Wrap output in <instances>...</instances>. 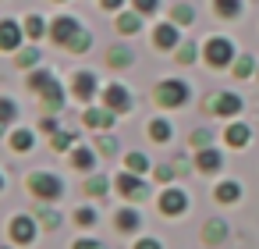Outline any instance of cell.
Listing matches in <instances>:
<instances>
[{"label": "cell", "mask_w": 259, "mask_h": 249, "mask_svg": "<svg viewBox=\"0 0 259 249\" xmlns=\"http://www.w3.org/2000/svg\"><path fill=\"white\" fill-rule=\"evenodd\" d=\"M103 8H121V0H103Z\"/></svg>", "instance_id": "obj_45"}, {"label": "cell", "mask_w": 259, "mask_h": 249, "mask_svg": "<svg viewBox=\"0 0 259 249\" xmlns=\"http://www.w3.org/2000/svg\"><path fill=\"white\" fill-rule=\"evenodd\" d=\"M135 249H163V245H160V238H139Z\"/></svg>", "instance_id": "obj_43"}, {"label": "cell", "mask_w": 259, "mask_h": 249, "mask_svg": "<svg viewBox=\"0 0 259 249\" xmlns=\"http://www.w3.org/2000/svg\"><path fill=\"white\" fill-rule=\"evenodd\" d=\"M231 61H234L231 40H227V36H213V40L206 43V64H209V68H227Z\"/></svg>", "instance_id": "obj_2"}, {"label": "cell", "mask_w": 259, "mask_h": 249, "mask_svg": "<svg viewBox=\"0 0 259 249\" xmlns=\"http://www.w3.org/2000/svg\"><path fill=\"white\" fill-rule=\"evenodd\" d=\"M68 143H71V132H57V135H54V146H57V150H68Z\"/></svg>", "instance_id": "obj_41"}, {"label": "cell", "mask_w": 259, "mask_h": 249, "mask_svg": "<svg viewBox=\"0 0 259 249\" xmlns=\"http://www.w3.org/2000/svg\"><path fill=\"white\" fill-rule=\"evenodd\" d=\"M185 210H188V196H185L181 189H163V192H160V214L181 217Z\"/></svg>", "instance_id": "obj_4"}, {"label": "cell", "mask_w": 259, "mask_h": 249, "mask_svg": "<svg viewBox=\"0 0 259 249\" xmlns=\"http://www.w3.org/2000/svg\"><path fill=\"white\" fill-rule=\"evenodd\" d=\"M114 182H117V189H121V192H124L128 199H135V203L149 196V185H146V182H142L139 174H132V171H124V174H117Z\"/></svg>", "instance_id": "obj_6"}, {"label": "cell", "mask_w": 259, "mask_h": 249, "mask_svg": "<svg viewBox=\"0 0 259 249\" xmlns=\"http://www.w3.org/2000/svg\"><path fill=\"white\" fill-rule=\"evenodd\" d=\"M142 224V217H139V210H132V206H124V210H117V228L121 231H135Z\"/></svg>", "instance_id": "obj_18"}, {"label": "cell", "mask_w": 259, "mask_h": 249, "mask_svg": "<svg viewBox=\"0 0 259 249\" xmlns=\"http://www.w3.org/2000/svg\"><path fill=\"white\" fill-rule=\"evenodd\" d=\"M96 150H100V157H110V153H114V150H117V143H114V139H110V135H103V139H100V143H96Z\"/></svg>", "instance_id": "obj_34"}, {"label": "cell", "mask_w": 259, "mask_h": 249, "mask_svg": "<svg viewBox=\"0 0 259 249\" xmlns=\"http://www.w3.org/2000/svg\"><path fill=\"white\" fill-rule=\"evenodd\" d=\"M47 82H54V79H50V72H36V75L29 79V86H32V89H43Z\"/></svg>", "instance_id": "obj_38"}, {"label": "cell", "mask_w": 259, "mask_h": 249, "mask_svg": "<svg viewBox=\"0 0 259 249\" xmlns=\"http://www.w3.org/2000/svg\"><path fill=\"white\" fill-rule=\"evenodd\" d=\"M195 57H199V50H195L192 43H185V47H178V61H181V64H192Z\"/></svg>", "instance_id": "obj_31"}, {"label": "cell", "mask_w": 259, "mask_h": 249, "mask_svg": "<svg viewBox=\"0 0 259 249\" xmlns=\"http://www.w3.org/2000/svg\"><path fill=\"white\" fill-rule=\"evenodd\" d=\"M11 242H15V245H32V242H36V221L25 217V214L11 217Z\"/></svg>", "instance_id": "obj_5"}, {"label": "cell", "mask_w": 259, "mask_h": 249, "mask_svg": "<svg viewBox=\"0 0 259 249\" xmlns=\"http://www.w3.org/2000/svg\"><path fill=\"white\" fill-rule=\"evenodd\" d=\"M209 111H213V114H220V118H231V114H238V111H241V96H234V93H220V96L209 103Z\"/></svg>", "instance_id": "obj_8"}, {"label": "cell", "mask_w": 259, "mask_h": 249, "mask_svg": "<svg viewBox=\"0 0 259 249\" xmlns=\"http://www.w3.org/2000/svg\"><path fill=\"white\" fill-rule=\"evenodd\" d=\"M224 139H227V146H245L252 139V132H248V125H231Z\"/></svg>", "instance_id": "obj_19"}, {"label": "cell", "mask_w": 259, "mask_h": 249, "mask_svg": "<svg viewBox=\"0 0 259 249\" xmlns=\"http://www.w3.org/2000/svg\"><path fill=\"white\" fill-rule=\"evenodd\" d=\"M75 221H78L82 228H93V224H96V210H93V206H78V210H75Z\"/></svg>", "instance_id": "obj_28"}, {"label": "cell", "mask_w": 259, "mask_h": 249, "mask_svg": "<svg viewBox=\"0 0 259 249\" xmlns=\"http://www.w3.org/2000/svg\"><path fill=\"white\" fill-rule=\"evenodd\" d=\"M15 118V103L11 100H0V125H8Z\"/></svg>", "instance_id": "obj_35"}, {"label": "cell", "mask_w": 259, "mask_h": 249, "mask_svg": "<svg viewBox=\"0 0 259 249\" xmlns=\"http://www.w3.org/2000/svg\"><path fill=\"white\" fill-rule=\"evenodd\" d=\"M132 61H135V54H132L124 43H117V47L107 50V64H110V68H132Z\"/></svg>", "instance_id": "obj_14"}, {"label": "cell", "mask_w": 259, "mask_h": 249, "mask_svg": "<svg viewBox=\"0 0 259 249\" xmlns=\"http://www.w3.org/2000/svg\"><path fill=\"white\" fill-rule=\"evenodd\" d=\"M202 235H206V242H220V238L227 235V228H224L220 221H209V224L202 228Z\"/></svg>", "instance_id": "obj_26"}, {"label": "cell", "mask_w": 259, "mask_h": 249, "mask_svg": "<svg viewBox=\"0 0 259 249\" xmlns=\"http://www.w3.org/2000/svg\"><path fill=\"white\" fill-rule=\"evenodd\" d=\"M93 160H96V157H93V150H82V146H78V150L71 153V164H75L78 171H89V167H93Z\"/></svg>", "instance_id": "obj_20"}, {"label": "cell", "mask_w": 259, "mask_h": 249, "mask_svg": "<svg viewBox=\"0 0 259 249\" xmlns=\"http://www.w3.org/2000/svg\"><path fill=\"white\" fill-rule=\"evenodd\" d=\"M217 11H220L224 18H234V15L241 11V0H217Z\"/></svg>", "instance_id": "obj_29"}, {"label": "cell", "mask_w": 259, "mask_h": 249, "mask_svg": "<svg viewBox=\"0 0 259 249\" xmlns=\"http://www.w3.org/2000/svg\"><path fill=\"white\" fill-rule=\"evenodd\" d=\"M107 189H110V182L100 178V174H93V178L85 182V192H89V196H107Z\"/></svg>", "instance_id": "obj_23"}, {"label": "cell", "mask_w": 259, "mask_h": 249, "mask_svg": "<svg viewBox=\"0 0 259 249\" xmlns=\"http://www.w3.org/2000/svg\"><path fill=\"white\" fill-rule=\"evenodd\" d=\"M139 25H142V22H139V15H132V11H124V15L117 18V29H121V32H139Z\"/></svg>", "instance_id": "obj_24"}, {"label": "cell", "mask_w": 259, "mask_h": 249, "mask_svg": "<svg viewBox=\"0 0 259 249\" xmlns=\"http://www.w3.org/2000/svg\"><path fill=\"white\" fill-rule=\"evenodd\" d=\"M39 221H43L47 228H57V224H61V214L50 210V206H39Z\"/></svg>", "instance_id": "obj_30"}, {"label": "cell", "mask_w": 259, "mask_h": 249, "mask_svg": "<svg viewBox=\"0 0 259 249\" xmlns=\"http://www.w3.org/2000/svg\"><path fill=\"white\" fill-rule=\"evenodd\" d=\"M50 36H54L57 43H71V40L78 36V25H75V18H57V22H54V29H50Z\"/></svg>", "instance_id": "obj_11"}, {"label": "cell", "mask_w": 259, "mask_h": 249, "mask_svg": "<svg viewBox=\"0 0 259 249\" xmlns=\"http://www.w3.org/2000/svg\"><path fill=\"white\" fill-rule=\"evenodd\" d=\"M43 103H47L50 111H61L64 93H61V86H57V82H47V86H43Z\"/></svg>", "instance_id": "obj_17"}, {"label": "cell", "mask_w": 259, "mask_h": 249, "mask_svg": "<svg viewBox=\"0 0 259 249\" xmlns=\"http://www.w3.org/2000/svg\"><path fill=\"white\" fill-rule=\"evenodd\" d=\"M29 192L39 196V199H57V196L64 192V185H61V178L50 174V171H32V174H29Z\"/></svg>", "instance_id": "obj_1"}, {"label": "cell", "mask_w": 259, "mask_h": 249, "mask_svg": "<svg viewBox=\"0 0 259 249\" xmlns=\"http://www.w3.org/2000/svg\"><path fill=\"white\" fill-rule=\"evenodd\" d=\"M71 93H75L78 100H93V93H96V79H93L89 72H75V79H71Z\"/></svg>", "instance_id": "obj_9"}, {"label": "cell", "mask_w": 259, "mask_h": 249, "mask_svg": "<svg viewBox=\"0 0 259 249\" xmlns=\"http://www.w3.org/2000/svg\"><path fill=\"white\" fill-rule=\"evenodd\" d=\"M68 47H71L75 54H85V50H89V36H85V32H78V36H75V40H71Z\"/></svg>", "instance_id": "obj_33"}, {"label": "cell", "mask_w": 259, "mask_h": 249, "mask_svg": "<svg viewBox=\"0 0 259 249\" xmlns=\"http://www.w3.org/2000/svg\"><path fill=\"white\" fill-rule=\"evenodd\" d=\"M25 32H29L32 40H36V36H43V18H36V15H32V18L25 22Z\"/></svg>", "instance_id": "obj_32"}, {"label": "cell", "mask_w": 259, "mask_h": 249, "mask_svg": "<svg viewBox=\"0 0 259 249\" xmlns=\"http://www.w3.org/2000/svg\"><path fill=\"white\" fill-rule=\"evenodd\" d=\"M36 61H39L36 50H22V54H18V68H29V64H36Z\"/></svg>", "instance_id": "obj_37"}, {"label": "cell", "mask_w": 259, "mask_h": 249, "mask_svg": "<svg viewBox=\"0 0 259 249\" xmlns=\"http://www.w3.org/2000/svg\"><path fill=\"white\" fill-rule=\"evenodd\" d=\"M11 146H15V150H32V132H29V128H18V132L11 135Z\"/></svg>", "instance_id": "obj_25"}, {"label": "cell", "mask_w": 259, "mask_h": 249, "mask_svg": "<svg viewBox=\"0 0 259 249\" xmlns=\"http://www.w3.org/2000/svg\"><path fill=\"white\" fill-rule=\"evenodd\" d=\"M156 178H160V182H170V178H174V171H170L167 164H160V167H156Z\"/></svg>", "instance_id": "obj_44"}, {"label": "cell", "mask_w": 259, "mask_h": 249, "mask_svg": "<svg viewBox=\"0 0 259 249\" xmlns=\"http://www.w3.org/2000/svg\"><path fill=\"white\" fill-rule=\"evenodd\" d=\"M85 125L89 128H110L114 125V111H85Z\"/></svg>", "instance_id": "obj_15"}, {"label": "cell", "mask_w": 259, "mask_h": 249, "mask_svg": "<svg viewBox=\"0 0 259 249\" xmlns=\"http://www.w3.org/2000/svg\"><path fill=\"white\" fill-rule=\"evenodd\" d=\"M71 249H103V242H96V238H78Z\"/></svg>", "instance_id": "obj_40"}, {"label": "cell", "mask_w": 259, "mask_h": 249, "mask_svg": "<svg viewBox=\"0 0 259 249\" xmlns=\"http://www.w3.org/2000/svg\"><path fill=\"white\" fill-rule=\"evenodd\" d=\"M124 164H128V171H132V174H142V171H149V160H146V153H128V157H124Z\"/></svg>", "instance_id": "obj_21"}, {"label": "cell", "mask_w": 259, "mask_h": 249, "mask_svg": "<svg viewBox=\"0 0 259 249\" xmlns=\"http://www.w3.org/2000/svg\"><path fill=\"white\" fill-rule=\"evenodd\" d=\"M103 107L114 111V114L132 111V96H128V89H124V86H107V93H103Z\"/></svg>", "instance_id": "obj_7"}, {"label": "cell", "mask_w": 259, "mask_h": 249, "mask_svg": "<svg viewBox=\"0 0 259 249\" xmlns=\"http://www.w3.org/2000/svg\"><path fill=\"white\" fill-rule=\"evenodd\" d=\"M174 22H178V25H188V22H192V8H185V4L174 8Z\"/></svg>", "instance_id": "obj_36"}, {"label": "cell", "mask_w": 259, "mask_h": 249, "mask_svg": "<svg viewBox=\"0 0 259 249\" xmlns=\"http://www.w3.org/2000/svg\"><path fill=\"white\" fill-rule=\"evenodd\" d=\"M22 43V29L15 22H0V50H15Z\"/></svg>", "instance_id": "obj_12"}, {"label": "cell", "mask_w": 259, "mask_h": 249, "mask_svg": "<svg viewBox=\"0 0 259 249\" xmlns=\"http://www.w3.org/2000/svg\"><path fill=\"white\" fill-rule=\"evenodd\" d=\"M153 43H156V50H174L178 47V29L174 25H156Z\"/></svg>", "instance_id": "obj_13"}, {"label": "cell", "mask_w": 259, "mask_h": 249, "mask_svg": "<svg viewBox=\"0 0 259 249\" xmlns=\"http://www.w3.org/2000/svg\"><path fill=\"white\" fill-rule=\"evenodd\" d=\"M132 4L142 11V15H149V11H156V0H132Z\"/></svg>", "instance_id": "obj_42"}, {"label": "cell", "mask_w": 259, "mask_h": 249, "mask_svg": "<svg viewBox=\"0 0 259 249\" xmlns=\"http://www.w3.org/2000/svg\"><path fill=\"white\" fill-rule=\"evenodd\" d=\"M149 135L156 143H167L170 139V121H149Z\"/></svg>", "instance_id": "obj_22"}, {"label": "cell", "mask_w": 259, "mask_h": 249, "mask_svg": "<svg viewBox=\"0 0 259 249\" xmlns=\"http://www.w3.org/2000/svg\"><path fill=\"white\" fill-rule=\"evenodd\" d=\"M195 167H199V171H206V174H213V171H220V167H224V157H220L217 150H209V146H206V150H199V153H195Z\"/></svg>", "instance_id": "obj_10"}, {"label": "cell", "mask_w": 259, "mask_h": 249, "mask_svg": "<svg viewBox=\"0 0 259 249\" xmlns=\"http://www.w3.org/2000/svg\"><path fill=\"white\" fill-rule=\"evenodd\" d=\"M206 143H209V128H199V132H192V146L206 150Z\"/></svg>", "instance_id": "obj_39"}, {"label": "cell", "mask_w": 259, "mask_h": 249, "mask_svg": "<svg viewBox=\"0 0 259 249\" xmlns=\"http://www.w3.org/2000/svg\"><path fill=\"white\" fill-rule=\"evenodd\" d=\"M213 196H217V203H234V199H241V185L238 182H220Z\"/></svg>", "instance_id": "obj_16"}, {"label": "cell", "mask_w": 259, "mask_h": 249, "mask_svg": "<svg viewBox=\"0 0 259 249\" xmlns=\"http://www.w3.org/2000/svg\"><path fill=\"white\" fill-rule=\"evenodd\" d=\"M185 100H188V86L185 82L170 79V82H160L156 86V103L160 107H181Z\"/></svg>", "instance_id": "obj_3"}, {"label": "cell", "mask_w": 259, "mask_h": 249, "mask_svg": "<svg viewBox=\"0 0 259 249\" xmlns=\"http://www.w3.org/2000/svg\"><path fill=\"white\" fill-rule=\"evenodd\" d=\"M0 189H4V178H0Z\"/></svg>", "instance_id": "obj_46"}, {"label": "cell", "mask_w": 259, "mask_h": 249, "mask_svg": "<svg viewBox=\"0 0 259 249\" xmlns=\"http://www.w3.org/2000/svg\"><path fill=\"white\" fill-rule=\"evenodd\" d=\"M252 72H255V61H252V57H238V61H234V75H238V79H248Z\"/></svg>", "instance_id": "obj_27"}]
</instances>
